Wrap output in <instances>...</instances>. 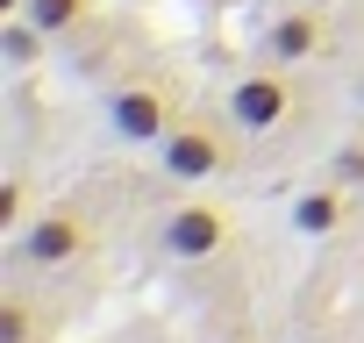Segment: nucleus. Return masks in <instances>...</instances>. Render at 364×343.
<instances>
[{
    "mask_svg": "<svg viewBox=\"0 0 364 343\" xmlns=\"http://www.w3.org/2000/svg\"><path fill=\"white\" fill-rule=\"evenodd\" d=\"M100 122L114 143H136V150H157L164 129L178 122V79L164 65H129V72H107L100 86Z\"/></svg>",
    "mask_w": 364,
    "mask_h": 343,
    "instance_id": "1",
    "label": "nucleus"
},
{
    "mask_svg": "<svg viewBox=\"0 0 364 343\" xmlns=\"http://www.w3.org/2000/svg\"><path fill=\"white\" fill-rule=\"evenodd\" d=\"M307 107H314V93H307L300 65H272V58H257L250 72L229 79V122H236L243 136H286V129L307 122Z\"/></svg>",
    "mask_w": 364,
    "mask_h": 343,
    "instance_id": "2",
    "label": "nucleus"
},
{
    "mask_svg": "<svg viewBox=\"0 0 364 343\" xmlns=\"http://www.w3.org/2000/svg\"><path fill=\"white\" fill-rule=\"evenodd\" d=\"M236 122L229 115H215V107H178V122L164 129V143H157V164H164V179L171 186H208V179H222V172H236Z\"/></svg>",
    "mask_w": 364,
    "mask_h": 343,
    "instance_id": "3",
    "label": "nucleus"
},
{
    "mask_svg": "<svg viewBox=\"0 0 364 343\" xmlns=\"http://www.w3.org/2000/svg\"><path fill=\"white\" fill-rule=\"evenodd\" d=\"M93 250V215H86V201H43L15 236H8V258L22 265V272H65V265H79Z\"/></svg>",
    "mask_w": 364,
    "mask_h": 343,
    "instance_id": "4",
    "label": "nucleus"
},
{
    "mask_svg": "<svg viewBox=\"0 0 364 343\" xmlns=\"http://www.w3.org/2000/svg\"><path fill=\"white\" fill-rule=\"evenodd\" d=\"M229 243H236V215L222 201H178L157 222V258L164 265H215Z\"/></svg>",
    "mask_w": 364,
    "mask_h": 343,
    "instance_id": "5",
    "label": "nucleus"
},
{
    "mask_svg": "<svg viewBox=\"0 0 364 343\" xmlns=\"http://www.w3.org/2000/svg\"><path fill=\"white\" fill-rule=\"evenodd\" d=\"M328 51V15H321V0H286V8L257 29V58L272 65H307Z\"/></svg>",
    "mask_w": 364,
    "mask_h": 343,
    "instance_id": "6",
    "label": "nucleus"
},
{
    "mask_svg": "<svg viewBox=\"0 0 364 343\" xmlns=\"http://www.w3.org/2000/svg\"><path fill=\"white\" fill-rule=\"evenodd\" d=\"M286 222H293V236H307V243L343 236V229L357 222V186H343V179L300 186V194H293V208H286Z\"/></svg>",
    "mask_w": 364,
    "mask_h": 343,
    "instance_id": "7",
    "label": "nucleus"
},
{
    "mask_svg": "<svg viewBox=\"0 0 364 343\" xmlns=\"http://www.w3.org/2000/svg\"><path fill=\"white\" fill-rule=\"evenodd\" d=\"M43 336H58V315H43L22 286H8L0 293V343H43Z\"/></svg>",
    "mask_w": 364,
    "mask_h": 343,
    "instance_id": "8",
    "label": "nucleus"
},
{
    "mask_svg": "<svg viewBox=\"0 0 364 343\" xmlns=\"http://www.w3.org/2000/svg\"><path fill=\"white\" fill-rule=\"evenodd\" d=\"M93 8H100V0H29V22L50 36V43H65V36H79V29H93Z\"/></svg>",
    "mask_w": 364,
    "mask_h": 343,
    "instance_id": "9",
    "label": "nucleus"
},
{
    "mask_svg": "<svg viewBox=\"0 0 364 343\" xmlns=\"http://www.w3.org/2000/svg\"><path fill=\"white\" fill-rule=\"evenodd\" d=\"M50 51V36L29 22V15H15V22H0V65L8 72H36V58Z\"/></svg>",
    "mask_w": 364,
    "mask_h": 343,
    "instance_id": "10",
    "label": "nucleus"
},
{
    "mask_svg": "<svg viewBox=\"0 0 364 343\" xmlns=\"http://www.w3.org/2000/svg\"><path fill=\"white\" fill-rule=\"evenodd\" d=\"M29 215H36V194H29L22 172H8V179H0V236H15Z\"/></svg>",
    "mask_w": 364,
    "mask_h": 343,
    "instance_id": "11",
    "label": "nucleus"
},
{
    "mask_svg": "<svg viewBox=\"0 0 364 343\" xmlns=\"http://www.w3.org/2000/svg\"><path fill=\"white\" fill-rule=\"evenodd\" d=\"M328 179H343V186L364 194V143H343V150L328 157Z\"/></svg>",
    "mask_w": 364,
    "mask_h": 343,
    "instance_id": "12",
    "label": "nucleus"
},
{
    "mask_svg": "<svg viewBox=\"0 0 364 343\" xmlns=\"http://www.w3.org/2000/svg\"><path fill=\"white\" fill-rule=\"evenodd\" d=\"M357 107H364V72H357Z\"/></svg>",
    "mask_w": 364,
    "mask_h": 343,
    "instance_id": "13",
    "label": "nucleus"
}]
</instances>
